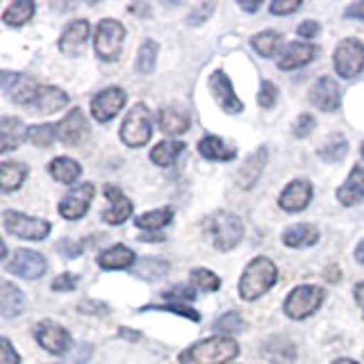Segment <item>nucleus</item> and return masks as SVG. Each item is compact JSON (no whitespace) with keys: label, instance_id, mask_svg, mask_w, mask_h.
Here are the masks:
<instances>
[{"label":"nucleus","instance_id":"0e129e2a","mask_svg":"<svg viewBox=\"0 0 364 364\" xmlns=\"http://www.w3.org/2000/svg\"><path fill=\"white\" fill-rule=\"evenodd\" d=\"M333 364H358L355 360H348V358H339V360H335Z\"/></svg>","mask_w":364,"mask_h":364},{"label":"nucleus","instance_id":"2f4dec72","mask_svg":"<svg viewBox=\"0 0 364 364\" xmlns=\"http://www.w3.org/2000/svg\"><path fill=\"white\" fill-rule=\"evenodd\" d=\"M28 178V166L21 162H3L0 164V187L3 191H14Z\"/></svg>","mask_w":364,"mask_h":364},{"label":"nucleus","instance_id":"20e7f679","mask_svg":"<svg viewBox=\"0 0 364 364\" xmlns=\"http://www.w3.org/2000/svg\"><path fill=\"white\" fill-rule=\"evenodd\" d=\"M210 232H212V242L214 246L228 253L232 250L244 237V223L237 214L232 212H216L210 219Z\"/></svg>","mask_w":364,"mask_h":364},{"label":"nucleus","instance_id":"e433bc0d","mask_svg":"<svg viewBox=\"0 0 364 364\" xmlns=\"http://www.w3.org/2000/svg\"><path fill=\"white\" fill-rule=\"evenodd\" d=\"M346 153H348V141H346V136H341V134H333L321 148H318V157L330 164L341 162V159L346 157Z\"/></svg>","mask_w":364,"mask_h":364},{"label":"nucleus","instance_id":"603ef678","mask_svg":"<svg viewBox=\"0 0 364 364\" xmlns=\"http://www.w3.org/2000/svg\"><path fill=\"white\" fill-rule=\"evenodd\" d=\"M214 7H216L214 3H203V5H198V7L193 9L191 14L187 16V23H189V26H198V23H203L205 18H208V16L212 14Z\"/></svg>","mask_w":364,"mask_h":364},{"label":"nucleus","instance_id":"49530a36","mask_svg":"<svg viewBox=\"0 0 364 364\" xmlns=\"http://www.w3.org/2000/svg\"><path fill=\"white\" fill-rule=\"evenodd\" d=\"M314 125H316V121H314V117L312 114H301L299 119H296V123H294V128H291V132H294V136H299V139H303V136H307L312 130H314Z\"/></svg>","mask_w":364,"mask_h":364},{"label":"nucleus","instance_id":"412c9836","mask_svg":"<svg viewBox=\"0 0 364 364\" xmlns=\"http://www.w3.org/2000/svg\"><path fill=\"white\" fill-rule=\"evenodd\" d=\"M318 48L312 43H289L287 48H284L280 55H278V66L282 71H291V68H301L305 64H310L314 57H316Z\"/></svg>","mask_w":364,"mask_h":364},{"label":"nucleus","instance_id":"4be33fe9","mask_svg":"<svg viewBox=\"0 0 364 364\" xmlns=\"http://www.w3.org/2000/svg\"><path fill=\"white\" fill-rule=\"evenodd\" d=\"M66 105H68V96L64 94L62 89L48 87V85H39L30 107H32V112H37V114H53V112H60Z\"/></svg>","mask_w":364,"mask_h":364},{"label":"nucleus","instance_id":"f8f14e48","mask_svg":"<svg viewBox=\"0 0 364 364\" xmlns=\"http://www.w3.org/2000/svg\"><path fill=\"white\" fill-rule=\"evenodd\" d=\"M94 193H96V189H94L91 182H80L77 187H73L60 200V214L64 216V219H68V221L82 219V216L87 214V210H89Z\"/></svg>","mask_w":364,"mask_h":364},{"label":"nucleus","instance_id":"5701e85b","mask_svg":"<svg viewBox=\"0 0 364 364\" xmlns=\"http://www.w3.org/2000/svg\"><path fill=\"white\" fill-rule=\"evenodd\" d=\"M28 139V130L21 119L3 117L0 119V153L7 155Z\"/></svg>","mask_w":364,"mask_h":364},{"label":"nucleus","instance_id":"aec40b11","mask_svg":"<svg viewBox=\"0 0 364 364\" xmlns=\"http://www.w3.org/2000/svg\"><path fill=\"white\" fill-rule=\"evenodd\" d=\"M89 34H91L89 21L77 18L73 23H68L62 32V37H60V50L64 55H77L80 50H82V46L87 43Z\"/></svg>","mask_w":364,"mask_h":364},{"label":"nucleus","instance_id":"ddd939ff","mask_svg":"<svg viewBox=\"0 0 364 364\" xmlns=\"http://www.w3.org/2000/svg\"><path fill=\"white\" fill-rule=\"evenodd\" d=\"M210 91H212L214 100L219 102V107L225 114H239L244 109V102L237 98L230 77H228L223 71H214L210 75Z\"/></svg>","mask_w":364,"mask_h":364},{"label":"nucleus","instance_id":"3c124183","mask_svg":"<svg viewBox=\"0 0 364 364\" xmlns=\"http://www.w3.org/2000/svg\"><path fill=\"white\" fill-rule=\"evenodd\" d=\"M77 284V276H73V273H60L55 280H53V289L55 291H73Z\"/></svg>","mask_w":364,"mask_h":364},{"label":"nucleus","instance_id":"dca6fc26","mask_svg":"<svg viewBox=\"0 0 364 364\" xmlns=\"http://www.w3.org/2000/svg\"><path fill=\"white\" fill-rule=\"evenodd\" d=\"M310 102L321 112H335L339 109L341 102V94H339V85L335 82L333 77H318L316 82L310 89Z\"/></svg>","mask_w":364,"mask_h":364},{"label":"nucleus","instance_id":"052dcab7","mask_svg":"<svg viewBox=\"0 0 364 364\" xmlns=\"http://www.w3.org/2000/svg\"><path fill=\"white\" fill-rule=\"evenodd\" d=\"M355 259L360 262V264H364V242H360L355 248Z\"/></svg>","mask_w":364,"mask_h":364},{"label":"nucleus","instance_id":"f257e3e1","mask_svg":"<svg viewBox=\"0 0 364 364\" xmlns=\"http://www.w3.org/2000/svg\"><path fill=\"white\" fill-rule=\"evenodd\" d=\"M239 355V346L237 341L225 337V335H216L200 339L196 344H191L187 350H182L178 355L180 364H228Z\"/></svg>","mask_w":364,"mask_h":364},{"label":"nucleus","instance_id":"c9c22d12","mask_svg":"<svg viewBox=\"0 0 364 364\" xmlns=\"http://www.w3.org/2000/svg\"><path fill=\"white\" fill-rule=\"evenodd\" d=\"M171 221H173V210H171V208L146 212V214L136 216V219H134L136 228H141V230H162V228L168 225Z\"/></svg>","mask_w":364,"mask_h":364},{"label":"nucleus","instance_id":"a18cd8bd","mask_svg":"<svg viewBox=\"0 0 364 364\" xmlns=\"http://www.w3.org/2000/svg\"><path fill=\"white\" fill-rule=\"evenodd\" d=\"M276 100H278V87L273 85V82H269V80H264V82H262V87H259L257 102L264 109H269V107L276 105Z\"/></svg>","mask_w":364,"mask_h":364},{"label":"nucleus","instance_id":"b1692460","mask_svg":"<svg viewBox=\"0 0 364 364\" xmlns=\"http://www.w3.org/2000/svg\"><path fill=\"white\" fill-rule=\"evenodd\" d=\"M362 198H364V166L358 164L353 166L344 185L337 189V200L350 208V205H358Z\"/></svg>","mask_w":364,"mask_h":364},{"label":"nucleus","instance_id":"de8ad7c7","mask_svg":"<svg viewBox=\"0 0 364 364\" xmlns=\"http://www.w3.org/2000/svg\"><path fill=\"white\" fill-rule=\"evenodd\" d=\"M82 248H85L82 242H73V239H68V237L60 239V244H57V250H60V253L68 259L82 255Z\"/></svg>","mask_w":364,"mask_h":364},{"label":"nucleus","instance_id":"72a5a7b5","mask_svg":"<svg viewBox=\"0 0 364 364\" xmlns=\"http://www.w3.org/2000/svg\"><path fill=\"white\" fill-rule=\"evenodd\" d=\"M182 151H185L182 141H159L151 151V162L157 166H173Z\"/></svg>","mask_w":364,"mask_h":364},{"label":"nucleus","instance_id":"423d86ee","mask_svg":"<svg viewBox=\"0 0 364 364\" xmlns=\"http://www.w3.org/2000/svg\"><path fill=\"white\" fill-rule=\"evenodd\" d=\"M123 41H125V28L119 21L105 18L98 23L94 48L102 62H117L123 50Z\"/></svg>","mask_w":364,"mask_h":364},{"label":"nucleus","instance_id":"58836bf2","mask_svg":"<svg viewBox=\"0 0 364 364\" xmlns=\"http://www.w3.org/2000/svg\"><path fill=\"white\" fill-rule=\"evenodd\" d=\"M191 287L200 291H216L221 287V278L210 269H193L191 271Z\"/></svg>","mask_w":364,"mask_h":364},{"label":"nucleus","instance_id":"bb28decb","mask_svg":"<svg viewBox=\"0 0 364 364\" xmlns=\"http://www.w3.org/2000/svg\"><path fill=\"white\" fill-rule=\"evenodd\" d=\"M134 262H136L134 250L128 248V246H123V244L112 246V248L102 250V253L98 255V264H100V269H105V271L130 269V267L134 264Z\"/></svg>","mask_w":364,"mask_h":364},{"label":"nucleus","instance_id":"bf43d9fd","mask_svg":"<svg viewBox=\"0 0 364 364\" xmlns=\"http://www.w3.org/2000/svg\"><path fill=\"white\" fill-rule=\"evenodd\" d=\"M119 335H121L123 339H130V341H136V339L141 337L139 333H134V330H125V328H121V330H119Z\"/></svg>","mask_w":364,"mask_h":364},{"label":"nucleus","instance_id":"a19ab883","mask_svg":"<svg viewBox=\"0 0 364 364\" xmlns=\"http://www.w3.org/2000/svg\"><path fill=\"white\" fill-rule=\"evenodd\" d=\"M168 271V264L162 259H157V257H148V259H141L139 264H136L134 273L139 278H146V280H157V278H162L164 273Z\"/></svg>","mask_w":364,"mask_h":364},{"label":"nucleus","instance_id":"7c9ffc66","mask_svg":"<svg viewBox=\"0 0 364 364\" xmlns=\"http://www.w3.org/2000/svg\"><path fill=\"white\" fill-rule=\"evenodd\" d=\"M37 89H39V85L34 82V77H30V75H16L14 87L7 91V96L14 102H18V105L30 107L32 100H34V94H37Z\"/></svg>","mask_w":364,"mask_h":364},{"label":"nucleus","instance_id":"680f3d73","mask_svg":"<svg viewBox=\"0 0 364 364\" xmlns=\"http://www.w3.org/2000/svg\"><path fill=\"white\" fill-rule=\"evenodd\" d=\"M239 7L246 9V11H257L259 9V3H239Z\"/></svg>","mask_w":364,"mask_h":364},{"label":"nucleus","instance_id":"6e6552de","mask_svg":"<svg viewBox=\"0 0 364 364\" xmlns=\"http://www.w3.org/2000/svg\"><path fill=\"white\" fill-rule=\"evenodd\" d=\"M364 68V43L360 39H344L335 48V71L341 77H355Z\"/></svg>","mask_w":364,"mask_h":364},{"label":"nucleus","instance_id":"69168bd1","mask_svg":"<svg viewBox=\"0 0 364 364\" xmlns=\"http://www.w3.org/2000/svg\"><path fill=\"white\" fill-rule=\"evenodd\" d=\"M362 157H364V144H362Z\"/></svg>","mask_w":364,"mask_h":364},{"label":"nucleus","instance_id":"ea45409f","mask_svg":"<svg viewBox=\"0 0 364 364\" xmlns=\"http://www.w3.org/2000/svg\"><path fill=\"white\" fill-rule=\"evenodd\" d=\"M55 136H57V125H50V123L28 128V141L39 148H48L55 141Z\"/></svg>","mask_w":364,"mask_h":364},{"label":"nucleus","instance_id":"4d7b16f0","mask_svg":"<svg viewBox=\"0 0 364 364\" xmlns=\"http://www.w3.org/2000/svg\"><path fill=\"white\" fill-rule=\"evenodd\" d=\"M355 301L362 307V316H364V282H358L355 284Z\"/></svg>","mask_w":364,"mask_h":364},{"label":"nucleus","instance_id":"39448f33","mask_svg":"<svg viewBox=\"0 0 364 364\" xmlns=\"http://www.w3.org/2000/svg\"><path fill=\"white\" fill-rule=\"evenodd\" d=\"M323 299H326L323 287H318V284H301V287H296L284 299V314L301 321V318L314 314L321 307Z\"/></svg>","mask_w":364,"mask_h":364},{"label":"nucleus","instance_id":"9d476101","mask_svg":"<svg viewBox=\"0 0 364 364\" xmlns=\"http://www.w3.org/2000/svg\"><path fill=\"white\" fill-rule=\"evenodd\" d=\"M34 337H37L39 344L48 353H53V355H64L73 344L71 333L55 321H39L34 326Z\"/></svg>","mask_w":364,"mask_h":364},{"label":"nucleus","instance_id":"4c0bfd02","mask_svg":"<svg viewBox=\"0 0 364 364\" xmlns=\"http://www.w3.org/2000/svg\"><path fill=\"white\" fill-rule=\"evenodd\" d=\"M157 55H159L157 41H153V39L144 41L141 48H139V55H136V71H139L141 75H151L155 71Z\"/></svg>","mask_w":364,"mask_h":364},{"label":"nucleus","instance_id":"09e8293b","mask_svg":"<svg viewBox=\"0 0 364 364\" xmlns=\"http://www.w3.org/2000/svg\"><path fill=\"white\" fill-rule=\"evenodd\" d=\"M0 364H21V355L14 350L7 337L0 339Z\"/></svg>","mask_w":364,"mask_h":364},{"label":"nucleus","instance_id":"6e6d98bb","mask_svg":"<svg viewBox=\"0 0 364 364\" xmlns=\"http://www.w3.org/2000/svg\"><path fill=\"white\" fill-rule=\"evenodd\" d=\"M346 18H364V3H353L344 9Z\"/></svg>","mask_w":364,"mask_h":364},{"label":"nucleus","instance_id":"9b49d317","mask_svg":"<svg viewBox=\"0 0 364 364\" xmlns=\"http://www.w3.org/2000/svg\"><path fill=\"white\" fill-rule=\"evenodd\" d=\"M125 100H128V96H125V91L121 87L102 89L91 98V114H94V119L98 123H107L123 109Z\"/></svg>","mask_w":364,"mask_h":364},{"label":"nucleus","instance_id":"0eeeda50","mask_svg":"<svg viewBox=\"0 0 364 364\" xmlns=\"http://www.w3.org/2000/svg\"><path fill=\"white\" fill-rule=\"evenodd\" d=\"M3 223L7 232L16 235L21 239H30V242H41V239H46L50 232V223L46 219H34V216L21 214L14 210L3 212Z\"/></svg>","mask_w":364,"mask_h":364},{"label":"nucleus","instance_id":"f03ea898","mask_svg":"<svg viewBox=\"0 0 364 364\" xmlns=\"http://www.w3.org/2000/svg\"><path fill=\"white\" fill-rule=\"evenodd\" d=\"M278 282V267L269 257H255L248 262V267L239 280V296L244 301H255L264 296L273 284Z\"/></svg>","mask_w":364,"mask_h":364},{"label":"nucleus","instance_id":"6ab92c4d","mask_svg":"<svg viewBox=\"0 0 364 364\" xmlns=\"http://www.w3.org/2000/svg\"><path fill=\"white\" fill-rule=\"evenodd\" d=\"M189 123H191L189 114L180 105H166L157 112V125L164 134H171V136L185 134L189 130Z\"/></svg>","mask_w":364,"mask_h":364},{"label":"nucleus","instance_id":"7ed1b4c3","mask_svg":"<svg viewBox=\"0 0 364 364\" xmlns=\"http://www.w3.org/2000/svg\"><path fill=\"white\" fill-rule=\"evenodd\" d=\"M151 134H153L151 112H148L144 102H136V105L128 109V117H125L121 125V139L130 148H141L151 141Z\"/></svg>","mask_w":364,"mask_h":364},{"label":"nucleus","instance_id":"f704fd0d","mask_svg":"<svg viewBox=\"0 0 364 364\" xmlns=\"http://www.w3.org/2000/svg\"><path fill=\"white\" fill-rule=\"evenodd\" d=\"M280 43H282V34L276 30H264V32H259L250 39V46H253L255 53L262 57H273L278 53Z\"/></svg>","mask_w":364,"mask_h":364},{"label":"nucleus","instance_id":"a878e982","mask_svg":"<svg viewBox=\"0 0 364 364\" xmlns=\"http://www.w3.org/2000/svg\"><path fill=\"white\" fill-rule=\"evenodd\" d=\"M23 307H26V296L16 284H11L9 280L0 282V314H3V318L18 316Z\"/></svg>","mask_w":364,"mask_h":364},{"label":"nucleus","instance_id":"cd10ccee","mask_svg":"<svg viewBox=\"0 0 364 364\" xmlns=\"http://www.w3.org/2000/svg\"><path fill=\"white\" fill-rule=\"evenodd\" d=\"M318 242V230L316 225L310 223H296L282 232V244L289 248H307Z\"/></svg>","mask_w":364,"mask_h":364},{"label":"nucleus","instance_id":"f3484780","mask_svg":"<svg viewBox=\"0 0 364 364\" xmlns=\"http://www.w3.org/2000/svg\"><path fill=\"white\" fill-rule=\"evenodd\" d=\"M267 162H269V148L259 146L257 151L250 153L244 159V164L239 166V171H237V185L242 187V189L255 187L259 176H262V171H264V166H267Z\"/></svg>","mask_w":364,"mask_h":364},{"label":"nucleus","instance_id":"1a4fd4ad","mask_svg":"<svg viewBox=\"0 0 364 364\" xmlns=\"http://www.w3.org/2000/svg\"><path fill=\"white\" fill-rule=\"evenodd\" d=\"M48 264H46V257L37 250H28V248H18L14 257L9 262H5V271L7 273H14L18 278H26V280H37L41 278Z\"/></svg>","mask_w":364,"mask_h":364},{"label":"nucleus","instance_id":"c85d7f7f","mask_svg":"<svg viewBox=\"0 0 364 364\" xmlns=\"http://www.w3.org/2000/svg\"><path fill=\"white\" fill-rule=\"evenodd\" d=\"M198 153L205 159H221V162H230V159L237 157L235 148L228 146L221 136H214V134L203 136V139L198 141Z\"/></svg>","mask_w":364,"mask_h":364},{"label":"nucleus","instance_id":"c03bdc74","mask_svg":"<svg viewBox=\"0 0 364 364\" xmlns=\"http://www.w3.org/2000/svg\"><path fill=\"white\" fill-rule=\"evenodd\" d=\"M164 299L173 301L176 305H185V301L196 299V291H193L191 287H185V284H176V287H171L168 291H164Z\"/></svg>","mask_w":364,"mask_h":364},{"label":"nucleus","instance_id":"393cba45","mask_svg":"<svg viewBox=\"0 0 364 364\" xmlns=\"http://www.w3.org/2000/svg\"><path fill=\"white\" fill-rule=\"evenodd\" d=\"M262 355L276 364H291L296 355H299V350H296V344L287 337H269L264 346H262Z\"/></svg>","mask_w":364,"mask_h":364},{"label":"nucleus","instance_id":"8fccbe9b","mask_svg":"<svg viewBox=\"0 0 364 364\" xmlns=\"http://www.w3.org/2000/svg\"><path fill=\"white\" fill-rule=\"evenodd\" d=\"M77 310L82 314H94V316H105L109 314V305L100 301H82L77 305Z\"/></svg>","mask_w":364,"mask_h":364},{"label":"nucleus","instance_id":"13d9d810","mask_svg":"<svg viewBox=\"0 0 364 364\" xmlns=\"http://www.w3.org/2000/svg\"><path fill=\"white\" fill-rule=\"evenodd\" d=\"M326 280H330V282H337L339 280V269L337 267H330V269H326Z\"/></svg>","mask_w":364,"mask_h":364},{"label":"nucleus","instance_id":"e2e57ef3","mask_svg":"<svg viewBox=\"0 0 364 364\" xmlns=\"http://www.w3.org/2000/svg\"><path fill=\"white\" fill-rule=\"evenodd\" d=\"M139 239H141V242H162L164 237H159V235H141Z\"/></svg>","mask_w":364,"mask_h":364},{"label":"nucleus","instance_id":"2eb2a0df","mask_svg":"<svg viewBox=\"0 0 364 364\" xmlns=\"http://www.w3.org/2000/svg\"><path fill=\"white\" fill-rule=\"evenodd\" d=\"M312 193H314V189H312L310 180H303V178L294 180V182H289V185L282 189L280 198H278V205L284 212H301V210L307 208V205H310Z\"/></svg>","mask_w":364,"mask_h":364},{"label":"nucleus","instance_id":"37998d69","mask_svg":"<svg viewBox=\"0 0 364 364\" xmlns=\"http://www.w3.org/2000/svg\"><path fill=\"white\" fill-rule=\"evenodd\" d=\"M144 312H173V314H180V316H187L191 321H200V314L196 310H191L187 305H146Z\"/></svg>","mask_w":364,"mask_h":364},{"label":"nucleus","instance_id":"a211bd4d","mask_svg":"<svg viewBox=\"0 0 364 364\" xmlns=\"http://www.w3.org/2000/svg\"><path fill=\"white\" fill-rule=\"evenodd\" d=\"M105 198L109 200V208L102 212V221H105V223L121 225L123 221H128L132 216V200L125 196L119 187L107 185L105 187Z\"/></svg>","mask_w":364,"mask_h":364},{"label":"nucleus","instance_id":"79ce46f5","mask_svg":"<svg viewBox=\"0 0 364 364\" xmlns=\"http://www.w3.org/2000/svg\"><path fill=\"white\" fill-rule=\"evenodd\" d=\"M214 328L219 330V333H225V335H232V333H242L246 328L244 318L239 316L237 312H225L223 316H219L214 321Z\"/></svg>","mask_w":364,"mask_h":364},{"label":"nucleus","instance_id":"473e14b6","mask_svg":"<svg viewBox=\"0 0 364 364\" xmlns=\"http://www.w3.org/2000/svg\"><path fill=\"white\" fill-rule=\"evenodd\" d=\"M34 9H37V5H34L32 0H16V3H11L3 11V21L11 28H21L34 16Z\"/></svg>","mask_w":364,"mask_h":364},{"label":"nucleus","instance_id":"5fc2aeb1","mask_svg":"<svg viewBox=\"0 0 364 364\" xmlns=\"http://www.w3.org/2000/svg\"><path fill=\"white\" fill-rule=\"evenodd\" d=\"M318 32H321V26H318L316 21H305L299 26V37L303 39H314L318 37Z\"/></svg>","mask_w":364,"mask_h":364},{"label":"nucleus","instance_id":"864d4df0","mask_svg":"<svg viewBox=\"0 0 364 364\" xmlns=\"http://www.w3.org/2000/svg\"><path fill=\"white\" fill-rule=\"evenodd\" d=\"M271 14L276 16H284V14H291V11L301 9V3L299 0H278V3H271Z\"/></svg>","mask_w":364,"mask_h":364},{"label":"nucleus","instance_id":"4468645a","mask_svg":"<svg viewBox=\"0 0 364 364\" xmlns=\"http://www.w3.org/2000/svg\"><path fill=\"white\" fill-rule=\"evenodd\" d=\"M89 134V123L85 119V114L77 107H73L66 117L57 123V139L66 146H77L87 139Z\"/></svg>","mask_w":364,"mask_h":364},{"label":"nucleus","instance_id":"c756f323","mask_svg":"<svg viewBox=\"0 0 364 364\" xmlns=\"http://www.w3.org/2000/svg\"><path fill=\"white\" fill-rule=\"evenodd\" d=\"M48 171L57 182L73 185V182L80 178V173H82V166H80L71 157H55V159H50Z\"/></svg>","mask_w":364,"mask_h":364}]
</instances>
